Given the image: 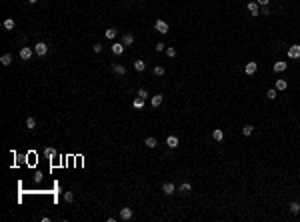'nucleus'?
I'll return each instance as SVG.
<instances>
[{
  "mask_svg": "<svg viewBox=\"0 0 300 222\" xmlns=\"http://www.w3.org/2000/svg\"><path fill=\"white\" fill-rule=\"evenodd\" d=\"M0 64H2V66H10V64H12V54H2V56H0Z\"/></svg>",
  "mask_w": 300,
  "mask_h": 222,
  "instance_id": "2eb2a0df",
  "label": "nucleus"
},
{
  "mask_svg": "<svg viewBox=\"0 0 300 222\" xmlns=\"http://www.w3.org/2000/svg\"><path fill=\"white\" fill-rule=\"evenodd\" d=\"M162 100H164V98H162V94H154L152 98H150V104H152L154 108H158L162 104Z\"/></svg>",
  "mask_w": 300,
  "mask_h": 222,
  "instance_id": "4468645a",
  "label": "nucleus"
},
{
  "mask_svg": "<svg viewBox=\"0 0 300 222\" xmlns=\"http://www.w3.org/2000/svg\"><path fill=\"white\" fill-rule=\"evenodd\" d=\"M110 50H112V54H116V56H120V54L124 52V44H122V42H114Z\"/></svg>",
  "mask_w": 300,
  "mask_h": 222,
  "instance_id": "f8f14e48",
  "label": "nucleus"
},
{
  "mask_svg": "<svg viewBox=\"0 0 300 222\" xmlns=\"http://www.w3.org/2000/svg\"><path fill=\"white\" fill-rule=\"evenodd\" d=\"M162 50H166L164 42H156V52H162Z\"/></svg>",
  "mask_w": 300,
  "mask_h": 222,
  "instance_id": "72a5a7b5",
  "label": "nucleus"
},
{
  "mask_svg": "<svg viewBox=\"0 0 300 222\" xmlns=\"http://www.w3.org/2000/svg\"><path fill=\"white\" fill-rule=\"evenodd\" d=\"M92 50H94L96 54H100L102 50H104V46H102V44H94V46H92Z\"/></svg>",
  "mask_w": 300,
  "mask_h": 222,
  "instance_id": "473e14b6",
  "label": "nucleus"
},
{
  "mask_svg": "<svg viewBox=\"0 0 300 222\" xmlns=\"http://www.w3.org/2000/svg\"><path fill=\"white\" fill-rule=\"evenodd\" d=\"M134 70H136V72L146 70V62H144V60H136V62H134Z\"/></svg>",
  "mask_w": 300,
  "mask_h": 222,
  "instance_id": "4be33fe9",
  "label": "nucleus"
},
{
  "mask_svg": "<svg viewBox=\"0 0 300 222\" xmlns=\"http://www.w3.org/2000/svg\"><path fill=\"white\" fill-rule=\"evenodd\" d=\"M132 216H134L132 208H128V206L120 208V220H132Z\"/></svg>",
  "mask_w": 300,
  "mask_h": 222,
  "instance_id": "f03ea898",
  "label": "nucleus"
},
{
  "mask_svg": "<svg viewBox=\"0 0 300 222\" xmlns=\"http://www.w3.org/2000/svg\"><path fill=\"white\" fill-rule=\"evenodd\" d=\"M122 44H124V46H132V44H134V36H132V34H124V36H122Z\"/></svg>",
  "mask_w": 300,
  "mask_h": 222,
  "instance_id": "a211bd4d",
  "label": "nucleus"
},
{
  "mask_svg": "<svg viewBox=\"0 0 300 222\" xmlns=\"http://www.w3.org/2000/svg\"><path fill=\"white\" fill-rule=\"evenodd\" d=\"M166 144H168V148H178V144H180V140H178V136H174V134H170V136H166Z\"/></svg>",
  "mask_w": 300,
  "mask_h": 222,
  "instance_id": "423d86ee",
  "label": "nucleus"
},
{
  "mask_svg": "<svg viewBox=\"0 0 300 222\" xmlns=\"http://www.w3.org/2000/svg\"><path fill=\"white\" fill-rule=\"evenodd\" d=\"M212 138H214L216 142H222L224 140V132L220 130V128H214V130H212Z\"/></svg>",
  "mask_w": 300,
  "mask_h": 222,
  "instance_id": "dca6fc26",
  "label": "nucleus"
},
{
  "mask_svg": "<svg viewBox=\"0 0 300 222\" xmlns=\"http://www.w3.org/2000/svg\"><path fill=\"white\" fill-rule=\"evenodd\" d=\"M256 70H258V64H256V62H248L246 66H244V72H246L248 76H252Z\"/></svg>",
  "mask_w": 300,
  "mask_h": 222,
  "instance_id": "1a4fd4ad",
  "label": "nucleus"
},
{
  "mask_svg": "<svg viewBox=\"0 0 300 222\" xmlns=\"http://www.w3.org/2000/svg\"><path fill=\"white\" fill-rule=\"evenodd\" d=\"M248 12H250V14L252 16H258L260 14V4H258V2H248Z\"/></svg>",
  "mask_w": 300,
  "mask_h": 222,
  "instance_id": "0eeeda50",
  "label": "nucleus"
},
{
  "mask_svg": "<svg viewBox=\"0 0 300 222\" xmlns=\"http://www.w3.org/2000/svg\"><path fill=\"white\" fill-rule=\"evenodd\" d=\"M64 202L72 204V202H74V194H72V192H64Z\"/></svg>",
  "mask_w": 300,
  "mask_h": 222,
  "instance_id": "c85d7f7f",
  "label": "nucleus"
},
{
  "mask_svg": "<svg viewBox=\"0 0 300 222\" xmlns=\"http://www.w3.org/2000/svg\"><path fill=\"white\" fill-rule=\"evenodd\" d=\"M138 96L146 100V98H148V90H146V88H140V90H138Z\"/></svg>",
  "mask_w": 300,
  "mask_h": 222,
  "instance_id": "2f4dec72",
  "label": "nucleus"
},
{
  "mask_svg": "<svg viewBox=\"0 0 300 222\" xmlns=\"http://www.w3.org/2000/svg\"><path fill=\"white\" fill-rule=\"evenodd\" d=\"M144 144H146L148 148H156V146H158V140L154 138V136H148V138L144 140Z\"/></svg>",
  "mask_w": 300,
  "mask_h": 222,
  "instance_id": "f3484780",
  "label": "nucleus"
},
{
  "mask_svg": "<svg viewBox=\"0 0 300 222\" xmlns=\"http://www.w3.org/2000/svg\"><path fill=\"white\" fill-rule=\"evenodd\" d=\"M272 68H274V72H284L286 68H288V64H286L284 60H276V62H274V66H272Z\"/></svg>",
  "mask_w": 300,
  "mask_h": 222,
  "instance_id": "9b49d317",
  "label": "nucleus"
},
{
  "mask_svg": "<svg viewBox=\"0 0 300 222\" xmlns=\"http://www.w3.org/2000/svg\"><path fill=\"white\" fill-rule=\"evenodd\" d=\"M274 88H276L278 92H284L286 88H288V82H286V80H282V78H278L276 82H274Z\"/></svg>",
  "mask_w": 300,
  "mask_h": 222,
  "instance_id": "ddd939ff",
  "label": "nucleus"
},
{
  "mask_svg": "<svg viewBox=\"0 0 300 222\" xmlns=\"http://www.w3.org/2000/svg\"><path fill=\"white\" fill-rule=\"evenodd\" d=\"M166 56L168 58H174V56H176V48H172V46H170V48H166Z\"/></svg>",
  "mask_w": 300,
  "mask_h": 222,
  "instance_id": "7c9ffc66",
  "label": "nucleus"
},
{
  "mask_svg": "<svg viewBox=\"0 0 300 222\" xmlns=\"http://www.w3.org/2000/svg\"><path fill=\"white\" fill-rule=\"evenodd\" d=\"M26 128H28V130H36V120H34L32 116L26 118Z\"/></svg>",
  "mask_w": 300,
  "mask_h": 222,
  "instance_id": "393cba45",
  "label": "nucleus"
},
{
  "mask_svg": "<svg viewBox=\"0 0 300 222\" xmlns=\"http://www.w3.org/2000/svg\"><path fill=\"white\" fill-rule=\"evenodd\" d=\"M132 106L136 108V110H142V108H144V98L136 96V98H134V102H132Z\"/></svg>",
  "mask_w": 300,
  "mask_h": 222,
  "instance_id": "6ab92c4d",
  "label": "nucleus"
},
{
  "mask_svg": "<svg viewBox=\"0 0 300 222\" xmlns=\"http://www.w3.org/2000/svg\"><path fill=\"white\" fill-rule=\"evenodd\" d=\"M2 26H4V30H14V26H16V22L12 18H6L4 22H2Z\"/></svg>",
  "mask_w": 300,
  "mask_h": 222,
  "instance_id": "412c9836",
  "label": "nucleus"
},
{
  "mask_svg": "<svg viewBox=\"0 0 300 222\" xmlns=\"http://www.w3.org/2000/svg\"><path fill=\"white\" fill-rule=\"evenodd\" d=\"M252 130H254V128H252V124L242 126V134H244V136H250V134H252Z\"/></svg>",
  "mask_w": 300,
  "mask_h": 222,
  "instance_id": "cd10ccee",
  "label": "nucleus"
},
{
  "mask_svg": "<svg viewBox=\"0 0 300 222\" xmlns=\"http://www.w3.org/2000/svg\"><path fill=\"white\" fill-rule=\"evenodd\" d=\"M178 190H180L182 194H188V192L192 190V184H190V182H182L180 186H178Z\"/></svg>",
  "mask_w": 300,
  "mask_h": 222,
  "instance_id": "aec40b11",
  "label": "nucleus"
},
{
  "mask_svg": "<svg viewBox=\"0 0 300 222\" xmlns=\"http://www.w3.org/2000/svg\"><path fill=\"white\" fill-rule=\"evenodd\" d=\"M256 2H258L260 6H268V2H270V0H256Z\"/></svg>",
  "mask_w": 300,
  "mask_h": 222,
  "instance_id": "f704fd0d",
  "label": "nucleus"
},
{
  "mask_svg": "<svg viewBox=\"0 0 300 222\" xmlns=\"http://www.w3.org/2000/svg\"><path fill=\"white\" fill-rule=\"evenodd\" d=\"M34 52H36V56H46L48 54V46L44 42H38L36 46H34Z\"/></svg>",
  "mask_w": 300,
  "mask_h": 222,
  "instance_id": "20e7f679",
  "label": "nucleus"
},
{
  "mask_svg": "<svg viewBox=\"0 0 300 222\" xmlns=\"http://www.w3.org/2000/svg\"><path fill=\"white\" fill-rule=\"evenodd\" d=\"M28 2H30V4H36V2H38V0H28Z\"/></svg>",
  "mask_w": 300,
  "mask_h": 222,
  "instance_id": "c9c22d12",
  "label": "nucleus"
},
{
  "mask_svg": "<svg viewBox=\"0 0 300 222\" xmlns=\"http://www.w3.org/2000/svg\"><path fill=\"white\" fill-rule=\"evenodd\" d=\"M288 208H290L292 214H300V204L298 202H290V206H288Z\"/></svg>",
  "mask_w": 300,
  "mask_h": 222,
  "instance_id": "a878e982",
  "label": "nucleus"
},
{
  "mask_svg": "<svg viewBox=\"0 0 300 222\" xmlns=\"http://www.w3.org/2000/svg\"><path fill=\"white\" fill-rule=\"evenodd\" d=\"M288 58H292V60H298L300 58V44H292L290 48H288Z\"/></svg>",
  "mask_w": 300,
  "mask_h": 222,
  "instance_id": "7ed1b4c3",
  "label": "nucleus"
},
{
  "mask_svg": "<svg viewBox=\"0 0 300 222\" xmlns=\"http://www.w3.org/2000/svg\"><path fill=\"white\" fill-rule=\"evenodd\" d=\"M112 72L118 74V76H126V66H122V64H112Z\"/></svg>",
  "mask_w": 300,
  "mask_h": 222,
  "instance_id": "9d476101",
  "label": "nucleus"
},
{
  "mask_svg": "<svg viewBox=\"0 0 300 222\" xmlns=\"http://www.w3.org/2000/svg\"><path fill=\"white\" fill-rule=\"evenodd\" d=\"M154 76H164V72H166V70H164V66H154Z\"/></svg>",
  "mask_w": 300,
  "mask_h": 222,
  "instance_id": "bb28decb",
  "label": "nucleus"
},
{
  "mask_svg": "<svg viewBox=\"0 0 300 222\" xmlns=\"http://www.w3.org/2000/svg\"><path fill=\"white\" fill-rule=\"evenodd\" d=\"M32 54H36V52H34V48H28V46H24V48H20L18 56L22 58L24 62H26V60H30V58H32Z\"/></svg>",
  "mask_w": 300,
  "mask_h": 222,
  "instance_id": "f257e3e1",
  "label": "nucleus"
},
{
  "mask_svg": "<svg viewBox=\"0 0 300 222\" xmlns=\"http://www.w3.org/2000/svg\"><path fill=\"white\" fill-rule=\"evenodd\" d=\"M154 28H156V32H160V34H168V24L164 20H156V22H154Z\"/></svg>",
  "mask_w": 300,
  "mask_h": 222,
  "instance_id": "39448f33",
  "label": "nucleus"
},
{
  "mask_svg": "<svg viewBox=\"0 0 300 222\" xmlns=\"http://www.w3.org/2000/svg\"><path fill=\"white\" fill-rule=\"evenodd\" d=\"M276 94H278V90L276 88H270V90L266 92V96H268V100H274V98H276Z\"/></svg>",
  "mask_w": 300,
  "mask_h": 222,
  "instance_id": "c756f323",
  "label": "nucleus"
},
{
  "mask_svg": "<svg viewBox=\"0 0 300 222\" xmlns=\"http://www.w3.org/2000/svg\"><path fill=\"white\" fill-rule=\"evenodd\" d=\"M162 192L170 196V194H174V192H176V186H174L172 182H164V184H162Z\"/></svg>",
  "mask_w": 300,
  "mask_h": 222,
  "instance_id": "6e6552de",
  "label": "nucleus"
},
{
  "mask_svg": "<svg viewBox=\"0 0 300 222\" xmlns=\"http://www.w3.org/2000/svg\"><path fill=\"white\" fill-rule=\"evenodd\" d=\"M44 156H46L48 160H52L54 156H56V148H52V146H48V148L44 150Z\"/></svg>",
  "mask_w": 300,
  "mask_h": 222,
  "instance_id": "5701e85b",
  "label": "nucleus"
},
{
  "mask_svg": "<svg viewBox=\"0 0 300 222\" xmlns=\"http://www.w3.org/2000/svg\"><path fill=\"white\" fill-rule=\"evenodd\" d=\"M116 34H118V32H116V28H106L104 36H106L108 40H114V38H116Z\"/></svg>",
  "mask_w": 300,
  "mask_h": 222,
  "instance_id": "b1692460",
  "label": "nucleus"
}]
</instances>
